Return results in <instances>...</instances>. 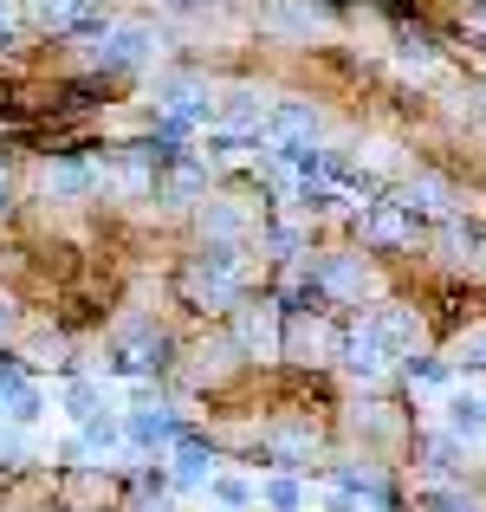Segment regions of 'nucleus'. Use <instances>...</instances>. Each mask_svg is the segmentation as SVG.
Returning <instances> with one entry per match:
<instances>
[{"label":"nucleus","instance_id":"obj_7","mask_svg":"<svg viewBox=\"0 0 486 512\" xmlns=\"http://www.w3.org/2000/svg\"><path fill=\"white\" fill-rule=\"evenodd\" d=\"M344 363H350V370H357V376H383V370H389V350H383V338H376L370 325H363L357 338L344 344Z\"/></svg>","mask_w":486,"mask_h":512},{"label":"nucleus","instance_id":"obj_14","mask_svg":"<svg viewBox=\"0 0 486 512\" xmlns=\"http://www.w3.org/2000/svg\"><path fill=\"white\" fill-rule=\"evenodd\" d=\"M370 240H383V247H402V240H409V221H402L396 208H370Z\"/></svg>","mask_w":486,"mask_h":512},{"label":"nucleus","instance_id":"obj_27","mask_svg":"<svg viewBox=\"0 0 486 512\" xmlns=\"http://www.w3.org/2000/svg\"><path fill=\"white\" fill-rule=\"evenodd\" d=\"M0 208H7V175H0Z\"/></svg>","mask_w":486,"mask_h":512},{"label":"nucleus","instance_id":"obj_5","mask_svg":"<svg viewBox=\"0 0 486 512\" xmlns=\"http://www.w3.org/2000/svg\"><path fill=\"white\" fill-rule=\"evenodd\" d=\"M448 435L454 441H486V402L480 396H448Z\"/></svg>","mask_w":486,"mask_h":512},{"label":"nucleus","instance_id":"obj_26","mask_svg":"<svg viewBox=\"0 0 486 512\" xmlns=\"http://www.w3.org/2000/svg\"><path fill=\"white\" fill-rule=\"evenodd\" d=\"M7 33H13V0H0V46H7Z\"/></svg>","mask_w":486,"mask_h":512},{"label":"nucleus","instance_id":"obj_16","mask_svg":"<svg viewBox=\"0 0 486 512\" xmlns=\"http://www.w3.org/2000/svg\"><path fill=\"white\" fill-rule=\"evenodd\" d=\"M240 344L247 350H273V312H247L240 318Z\"/></svg>","mask_w":486,"mask_h":512},{"label":"nucleus","instance_id":"obj_28","mask_svg":"<svg viewBox=\"0 0 486 512\" xmlns=\"http://www.w3.org/2000/svg\"><path fill=\"white\" fill-rule=\"evenodd\" d=\"M0 402H7V396H0Z\"/></svg>","mask_w":486,"mask_h":512},{"label":"nucleus","instance_id":"obj_6","mask_svg":"<svg viewBox=\"0 0 486 512\" xmlns=\"http://www.w3.org/2000/svg\"><path fill=\"white\" fill-rule=\"evenodd\" d=\"M91 182H98L91 163H46V175H39L46 195H91Z\"/></svg>","mask_w":486,"mask_h":512},{"label":"nucleus","instance_id":"obj_11","mask_svg":"<svg viewBox=\"0 0 486 512\" xmlns=\"http://www.w3.org/2000/svg\"><path fill=\"white\" fill-rule=\"evenodd\" d=\"M402 208L448 214V208H454V195H448V182H435V175H415V182H409V201H402Z\"/></svg>","mask_w":486,"mask_h":512},{"label":"nucleus","instance_id":"obj_22","mask_svg":"<svg viewBox=\"0 0 486 512\" xmlns=\"http://www.w3.org/2000/svg\"><path fill=\"white\" fill-rule=\"evenodd\" d=\"M169 435H175L169 415H137V441H169Z\"/></svg>","mask_w":486,"mask_h":512},{"label":"nucleus","instance_id":"obj_25","mask_svg":"<svg viewBox=\"0 0 486 512\" xmlns=\"http://www.w3.org/2000/svg\"><path fill=\"white\" fill-rule=\"evenodd\" d=\"M13 325H20V312H13V299H7V292H0V338H7Z\"/></svg>","mask_w":486,"mask_h":512},{"label":"nucleus","instance_id":"obj_10","mask_svg":"<svg viewBox=\"0 0 486 512\" xmlns=\"http://www.w3.org/2000/svg\"><path fill=\"white\" fill-rule=\"evenodd\" d=\"M201 227L221 234V247H234V234H247V214L227 208V201H208V208H201Z\"/></svg>","mask_w":486,"mask_h":512},{"label":"nucleus","instance_id":"obj_13","mask_svg":"<svg viewBox=\"0 0 486 512\" xmlns=\"http://www.w3.org/2000/svg\"><path fill=\"white\" fill-rule=\"evenodd\" d=\"M85 13H91V0H33L39 26H72V20H85Z\"/></svg>","mask_w":486,"mask_h":512},{"label":"nucleus","instance_id":"obj_18","mask_svg":"<svg viewBox=\"0 0 486 512\" xmlns=\"http://www.w3.org/2000/svg\"><path fill=\"white\" fill-rule=\"evenodd\" d=\"M221 117H227V124H260L266 111H260V98H253V91H234V98L221 104Z\"/></svg>","mask_w":486,"mask_h":512},{"label":"nucleus","instance_id":"obj_8","mask_svg":"<svg viewBox=\"0 0 486 512\" xmlns=\"http://www.w3.org/2000/svg\"><path fill=\"white\" fill-rule=\"evenodd\" d=\"M318 286H331L337 299H357V292H363V266L344 260V253H324V260H318Z\"/></svg>","mask_w":486,"mask_h":512},{"label":"nucleus","instance_id":"obj_21","mask_svg":"<svg viewBox=\"0 0 486 512\" xmlns=\"http://www.w3.org/2000/svg\"><path fill=\"white\" fill-rule=\"evenodd\" d=\"M214 493H221V506H227V512H240V506L253 500V487H247V480H214Z\"/></svg>","mask_w":486,"mask_h":512},{"label":"nucleus","instance_id":"obj_3","mask_svg":"<svg viewBox=\"0 0 486 512\" xmlns=\"http://www.w3.org/2000/svg\"><path fill=\"white\" fill-rule=\"evenodd\" d=\"M150 46H156L150 26H117V33L98 46V59L104 65H143V59H150Z\"/></svg>","mask_w":486,"mask_h":512},{"label":"nucleus","instance_id":"obj_24","mask_svg":"<svg viewBox=\"0 0 486 512\" xmlns=\"http://www.w3.org/2000/svg\"><path fill=\"white\" fill-rule=\"evenodd\" d=\"M324 325H292V350H324Z\"/></svg>","mask_w":486,"mask_h":512},{"label":"nucleus","instance_id":"obj_23","mask_svg":"<svg viewBox=\"0 0 486 512\" xmlns=\"http://www.w3.org/2000/svg\"><path fill=\"white\" fill-rule=\"evenodd\" d=\"M72 415H78V422H91V415H98V389H91V383L72 389Z\"/></svg>","mask_w":486,"mask_h":512},{"label":"nucleus","instance_id":"obj_9","mask_svg":"<svg viewBox=\"0 0 486 512\" xmlns=\"http://www.w3.org/2000/svg\"><path fill=\"white\" fill-rule=\"evenodd\" d=\"M312 428H266V454L273 461H286V467H299V461H312Z\"/></svg>","mask_w":486,"mask_h":512},{"label":"nucleus","instance_id":"obj_19","mask_svg":"<svg viewBox=\"0 0 486 512\" xmlns=\"http://www.w3.org/2000/svg\"><path fill=\"white\" fill-rule=\"evenodd\" d=\"M266 506L273 512H299V480H273V487H266Z\"/></svg>","mask_w":486,"mask_h":512},{"label":"nucleus","instance_id":"obj_4","mask_svg":"<svg viewBox=\"0 0 486 512\" xmlns=\"http://www.w3.org/2000/svg\"><path fill=\"white\" fill-rule=\"evenodd\" d=\"M266 26H273V33H292V39H312L324 26V13L299 7V0H273V7H266Z\"/></svg>","mask_w":486,"mask_h":512},{"label":"nucleus","instance_id":"obj_17","mask_svg":"<svg viewBox=\"0 0 486 512\" xmlns=\"http://www.w3.org/2000/svg\"><path fill=\"white\" fill-rule=\"evenodd\" d=\"M454 363H461V370H486V325H474L461 344H454Z\"/></svg>","mask_w":486,"mask_h":512},{"label":"nucleus","instance_id":"obj_1","mask_svg":"<svg viewBox=\"0 0 486 512\" xmlns=\"http://www.w3.org/2000/svg\"><path fill=\"white\" fill-rule=\"evenodd\" d=\"M188 286L201 292V299H234V286H240V253L234 247H201L195 253V266H188Z\"/></svg>","mask_w":486,"mask_h":512},{"label":"nucleus","instance_id":"obj_20","mask_svg":"<svg viewBox=\"0 0 486 512\" xmlns=\"http://www.w3.org/2000/svg\"><path fill=\"white\" fill-rule=\"evenodd\" d=\"M85 448H117V422L91 415V422H85Z\"/></svg>","mask_w":486,"mask_h":512},{"label":"nucleus","instance_id":"obj_2","mask_svg":"<svg viewBox=\"0 0 486 512\" xmlns=\"http://www.w3.org/2000/svg\"><path fill=\"white\" fill-rule=\"evenodd\" d=\"M370 331L383 338L389 357H415V344H422V318H415V312H402V305L376 312V318H370Z\"/></svg>","mask_w":486,"mask_h":512},{"label":"nucleus","instance_id":"obj_12","mask_svg":"<svg viewBox=\"0 0 486 512\" xmlns=\"http://www.w3.org/2000/svg\"><path fill=\"white\" fill-rule=\"evenodd\" d=\"M208 474H214V454L188 441V448L175 454V480H182V487H201V480H208Z\"/></svg>","mask_w":486,"mask_h":512},{"label":"nucleus","instance_id":"obj_15","mask_svg":"<svg viewBox=\"0 0 486 512\" xmlns=\"http://www.w3.org/2000/svg\"><path fill=\"white\" fill-rule=\"evenodd\" d=\"M195 188H201V169H188V163H182V169L169 175V182L156 188V195H162V201H175V208H182V201H195Z\"/></svg>","mask_w":486,"mask_h":512}]
</instances>
